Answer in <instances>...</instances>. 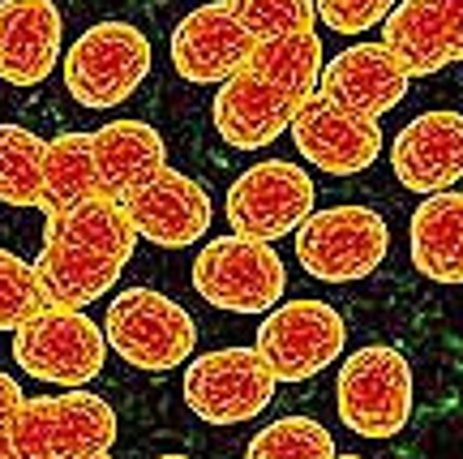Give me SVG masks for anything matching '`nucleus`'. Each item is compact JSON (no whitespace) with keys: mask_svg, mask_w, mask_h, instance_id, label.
<instances>
[{"mask_svg":"<svg viewBox=\"0 0 463 459\" xmlns=\"http://www.w3.org/2000/svg\"><path fill=\"white\" fill-rule=\"evenodd\" d=\"M133 249H137V232L125 206L112 197H86L69 211L48 215L34 271L52 305L82 310L120 283Z\"/></svg>","mask_w":463,"mask_h":459,"instance_id":"f257e3e1","label":"nucleus"},{"mask_svg":"<svg viewBox=\"0 0 463 459\" xmlns=\"http://www.w3.org/2000/svg\"><path fill=\"white\" fill-rule=\"evenodd\" d=\"M9 446L14 459H108L116 446V412L86 387L34 395L17 408Z\"/></svg>","mask_w":463,"mask_h":459,"instance_id":"f03ea898","label":"nucleus"},{"mask_svg":"<svg viewBox=\"0 0 463 459\" xmlns=\"http://www.w3.org/2000/svg\"><path fill=\"white\" fill-rule=\"evenodd\" d=\"M412 361L391 344H364L344 357L335 378V408L356 438L386 443L412 421Z\"/></svg>","mask_w":463,"mask_h":459,"instance_id":"7ed1b4c3","label":"nucleus"},{"mask_svg":"<svg viewBox=\"0 0 463 459\" xmlns=\"http://www.w3.org/2000/svg\"><path fill=\"white\" fill-rule=\"evenodd\" d=\"M103 335L116 357L142 374H167L198 348V322L189 310L155 288H125L116 296L103 318Z\"/></svg>","mask_w":463,"mask_h":459,"instance_id":"20e7f679","label":"nucleus"},{"mask_svg":"<svg viewBox=\"0 0 463 459\" xmlns=\"http://www.w3.org/2000/svg\"><path fill=\"white\" fill-rule=\"evenodd\" d=\"M14 361L22 374L52 387H86L103 374L108 335L78 305H43L14 330Z\"/></svg>","mask_w":463,"mask_h":459,"instance_id":"39448f33","label":"nucleus"},{"mask_svg":"<svg viewBox=\"0 0 463 459\" xmlns=\"http://www.w3.org/2000/svg\"><path fill=\"white\" fill-rule=\"evenodd\" d=\"M391 249V228L373 206H322L297 224V263L322 283L373 275Z\"/></svg>","mask_w":463,"mask_h":459,"instance_id":"423d86ee","label":"nucleus"},{"mask_svg":"<svg viewBox=\"0 0 463 459\" xmlns=\"http://www.w3.org/2000/svg\"><path fill=\"white\" fill-rule=\"evenodd\" d=\"M65 91L82 108H116L146 82L150 39L133 22H99L82 31L65 52Z\"/></svg>","mask_w":463,"mask_h":459,"instance_id":"0eeeda50","label":"nucleus"},{"mask_svg":"<svg viewBox=\"0 0 463 459\" xmlns=\"http://www.w3.org/2000/svg\"><path fill=\"white\" fill-rule=\"evenodd\" d=\"M194 288L206 305L223 313H266L288 292V271L270 241L219 236L194 258Z\"/></svg>","mask_w":463,"mask_h":459,"instance_id":"6e6552de","label":"nucleus"},{"mask_svg":"<svg viewBox=\"0 0 463 459\" xmlns=\"http://www.w3.org/2000/svg\"><path fill=\"white\" fill-rule=\"evenodd\" d=\"M275 382L258 348H215L184 365V404L206 426H241L270 408Z\"/></svg>","mask_w":463,"mask_h":459,"instance_id":"1a4fd4ad","label":"nucleus"},{"mask_svg":"<svg viewBox=\"0 0 463 459\" xmlns=\"http://www.w3.org/2000/svg\"><path fill=\"white\" fill-rule=\"evenodd\" d=\"M347 344V322L344 313L326 305V301H279L270 305L258 327L253 348L262 352L270 374L279 382H305V378L322 374L331 361L344 357Z\"/></svg>","mask_w":463,"mask_h":459,"instance_id":"9d476101","label":"nucleus"},{"mask_svg":"<svg viewBox=\"0 0 463 459\" xmlns=\"http://www.w3.org/2000/svg\"><path fill=\"white\" fill-rule=\"evenodd\" d=\"M314 197L317 189L305 167L288 164V159H266V164H253L232 181L223 215H228L232 232H241V236L283 241L314 211Z\"/></svg>","mask_w":463,"mask_h":459,"instance_id":"9b49d317","label":"nucleus"},{"mask_svg":"<svg viewBox=\"0 0 463 459\" xmlns=\"http://www.w3.org/2000/svg\"><path fill=\"white\" fill-rule=\"evenodd\" d=\"M292 142H297L300 159L309 167L331 172V177H356L364 167L378 164L382 155V125L373 116H361L326 99L322 91L305 99L292 116Z\"/></svg>","mask_w":463,"mask_h":459,"instance_id":"f8f14e48","label":"nucleus"},{"mask_svg":"<svg viewBox=\"0 0 463 459\" xmlns=\"http://www.w3.org/2000/svg\"><path fill=\"white\" fill-rule=\"evenodd\" d=\"M120 206L129 215L137 241L164 249H184L202 241L215 219V202L206 194V185H198L189 172H176V167H159Z\"/></svg>","mask_w":463,"mask_h":459,"instance_id":"ddd939ff","label":"nucleus"},{"mask_svg":"<svg viewBox=\"0 0 463 459\" xmlns=\"http://www.w3.org/2000/svg\"><path fill=\"white\" fill-rule=\"evenodd\" d=\"M382 48L408 69V78L455 65L463 56V0H395L382 17Z\"/></svg>","mask_w":463,"mask_h":459,"instance_id":"4468645a","label":"nucleus"},{"mask_svg":"<svg viewBox=\"0 0 463 459\" xmlns=\"http://www.w3.org/2000/svg\"><path fill=\"white\" fill-rule=\"evenodd\" d=\"M253 43L258 39L232 17L223 0H206V5L189 9L176 22V31H172V69L194 86H219L228 82L236 69L249 65Z\"/></svg>","mask_w":463,"mask_h":459,"instance_id":"2eb2a0df","label":"nucleus"},{"mask_svg":"<svg viewBox=\"0 0 463 459\" xmlns=\"http://www.w3.org/2000/svg\"><path fill=\"white\" fill-rule=\"evenodd\" d=\"M297 99L288 95L283 86H275L270 78H262L258 69H236L228 82H219L215 108V133L236 150H262L275 138L288 133L292 116H297Z\"/></svg>","mask_w":463,"mask_h":459,"instance_id":"dca6fc26","label":"nucleus"},{"mask_svg":"<svg viewBox=\"0 0 463 459\" xmlns=\"http://www.w3.org/2000/svg\"><path fill=\"white\" fill-rule=\"evenodd\" d=\"M391 167L412 194L455 189L463 177V116L447 108L412 116L391 147Z\"/></svg>","mask_w":463,"mask_h":459,"instance_id":"f3484780","label":"nucleus"},{"mask_svg":"<svg viewBox=\"0 0 463 459\" xmlns=\"http://www.w3.org/2000/svg\"><path fill=\"white\" fill-rule=\"evenodd\" d=\"M408 86H412L408 69L399 65L382 43H352L335 61H326L322 78H317V91L326 99H335V103H344V108L361 116H373V120L395 112L408 99Z\"/></svg>","mask_w":463,"mask_h":459,"instance_id":"a211bd4d","label":"nucleus"},{"mask_svg":"<svg viewBox=\"0 0 463 459\" xmlns=\"http://www.w3.org/2000/svg\"><path fill=\"white\" fill-rule=\"evenodd\" d=\"M61 34L52 0H0V82L39 86L61 61Z\"/></svg>","mask_w":463,"mask_h":459,"instance_id":"6ab92c4d","label":"nucleus"},{"mask_svg":"<svg viewBox=\"0 0 463 459\" xmlns=\"http://www.w3.org/2000/svg\"><path fill=\"white\" fill-rule=\"evenodd\" d=\"M90 150H95L99 197L112 202H125L137 185H146L159 167H167L164 138L146 120H108L103 129L90 133Z\"/></svg>","mask_w":463,"mask_h":459,"instance_id":"aec40b11","label":"nucleus"},{"mask_svg":"<svg viewBox=\"0 0 463 459\" xmlns=\"http://www.w3.org/2000/svg\"><path fill=\"white\" fill-rule=\"evenodd\" d=\"M412 266L433 283L455 288L463 279V197L455 189L425 194L408 224Z\"/></svg>","mask_w":463,"mask_h":459,"instance_id":"412c9836","label":"nucleus"},{"mask_svg":"<svg viewBox=\"0 0 463 459\" xmlns=\"http://www.w3.org/2000/svg\"><path fill=\"white\" fill-rule=\"evenodd\" d=\"M86 197H99L95 150H90V133L69 129L61 138H52L48 150H43V202H39V211H69Z\"/></svg>","mask_w":463,"mask_h":459,"instance_id":"4be33fe9","label":"nucleus"},{"mask_svg":"<svg viewBox=\"0 0 463 459\" xmlns=\"http://www.w3.org/2000/svg\"><path fill=\"white\" fill-rule=\"evenodd\" d=\"M322 65H326V56H322V34H314V31L262 39V43H253V52H249V69H258L262 78L283 86L297 103H305V99L317 91Z\"/></svg>","mask_w":463,"mask_h":459,"instance_id":"5701e85b","label":"nucleus"},{"mask_svg":"<svg viewBox=\"0 0 463 459\" xmlns=\"http://www.w3.org/2000/svg\"><path fill=\"white\" fill-rule=\"evenodd\" d=\"M43 150L48 142L26 125H0V202L39 206L43 202Z\"/></svg>","mask_w":463,"mask_h":459,"instance_id":"b1692460","label":"nucleus"},{"mask_svg":"<svg viewBox=\"0 0 463 459\" xmlns=\"http://www.w3.org/2000/svg\"><path fill=\"white\" fill-rule=\"evenodd\" d=\"M249 459H335L331 429L317 426L314 416H283L275 426H266L262 434H253L245 446Z\"/></svg>","mask_w":463,"mask_h":459,"instance_id":"393cba45","label":"nucleus"},{"mask_svg":"<svg viewBox=\"0 0 463 459\" xmlns=\"http://www.w3.org/2000/svg\"><path fill=\"white\" fill-rule=\"evenodd\" d=\"M232 9V17L245 26L258 43L262 39H279V34L314 31L317 9L314 0H223Z\"/></svg>","mask_w":463,"mask_h":459,"instance_id":"a878e982","label":"nucleus"},{"mask_svg":"<svg viewBox=\"0 0 463 459\" xmlns=\"http://www.w3.org/2000/svg\"><path fill=\"white\" fill-rule=\"evenodd\" d=\"M48 305L34 263L17 258L14 249H0V330H17L31 313Z\"/></svg>","mask_w":463,"mask_h":459,"instance_id":"bb28decb","label":"nucleus"},{"mask_svg":"<svg viewBox=\"0 0 463 459\" xmlns=\"http://www.w3.org/2000/svg\"><path fill=\"white\" fill-rule=\"evenodd\" d=\"M317 17L339 34H364L382 26V17L395 9V0H314Z\"/></svg>","mask_w":463,"mask_h":459,"instance_id":"cd10ccee","label":"nucleus"},{"mask_svg":"<svg viewBox=\"0 0 463 459\" xmlns=\"http://www.w3.org/2000/svg\"><path fill=\"white\" fill-rule=\"evenodd\" d=\"M22 382L14 374L0 369V459H14V446H9V434H14V416L22 408Z\"/></svg>","mask_w":463,"mask_h":459,"instance_id":"c85d7f7f","label":"nucleus"}]
</instances>
